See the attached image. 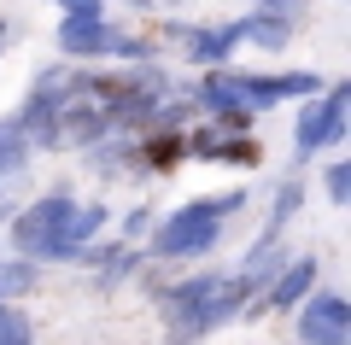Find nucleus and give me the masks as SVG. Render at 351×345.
I'll return each instance as SVG.
<instances>
[{
	"label": "nucleus",
	"instance_id": "1",
	"mask_svg": "<svg viewBox=\"0 0 351 345\" xmlns=\"http://www.w3.org/2000/svg\"><path fill=\"white\" fill-rule=\"evenodd\" d=\"M234 205H240V193H223V199H199V205L176 211V217L158 228V252L182 258V252H199V246H211V240H217V217H223V211H234Z\"/></svg>",
	"mask_w": 351,
	"mask_h": 345
},
{
	"label": "nucleus",
	"instance_id": "2",
	"mask_svg": "<svg viewBox=\"0 0 351 345\" xmlns=\"http://www.w3.org/2000/svg\"><path fill=\"white\" fill-rule=\"evenodd\" d=\"M240 293H246V281H193V287H182V293L170 298L176 310H193V328H205V322H223L228 310L240 305Z\"/></svg>",
	"mask_w": 351,
	"mask_h": 345
},
{
	"label": "nucleus",
	"instance_id": "3",
	"mask_svg": "<svg viewBox=\"0 0 351 345\" xmlns=\"http://www.w3.org/2000/svg\"><path fill=\"white\" fill-rule=\"evenodd\" d=\"M71 199H41V205H29L24 217H18V246L24 252H59V235H64V217H71Z\"/></svg>",
	"mask_w": 351,
	"mask_h": 345
},
{
	"label": "nucleus",
	"instance_id": "4",
	"mask_svg": "<svg viewBox=\"0 0 351 345\" xmlns=\"http://www.w3.org/2000/svg\"><path fill=\"white\" fill-rule=\"evenodd\" d=\"M346 328H351V310H346V298L322 293V298H311V305H304L299 340H304V345H346Z\"/></svg>",
	"mask_w": 351,
	"mask_h": 345
},
{
	"label": "nucleus",
	"instance_id": "5",
	"mask_svg": "<svg viewBox=\"0 0 351 345\" xmlns=\"http://www.w3.org/2000/svg\"><path fill=\"white\" fill-rule=\"evenodd\" d=\"M346 135V88L339 94H328L316 111H304V123H299V152H316V147H328V141H339Z\"/></svg>",
	"mask_w": 351,
	"mask_h": 345
},
{
	"label": "nucleus",
	"instance_id": "6",
	"mask_svg": "<svg viewBox=\"0 0 351 345\" xmlns=\"http://www.w3.org/2000/svg\"><path fill=\"white\" fill-rule=\"evenodd\" d=\"M64 47L71 53H106V47H129V41H117L100 18H76V24H64Z\"/></svg>",
	"mask_w": 351,
	"mask_h": 345
},
{
	"label": "nucleus",
	"instance_id": "7",
	"mask_svg": "<svg viewBox=\"0 0 351 345\" xmlns=\"http://www.w3.org/2000/svg\"><path fill=\"white\" fill-rule=\"evenodd\" d=\"M311 281H316V263L304 258V263H293V270H287V275L276 281V293H269V298H276V305L287 310V305H299V298L311 293Z\"/></svg>",
	"mask_w": 351,
	"mask_h": 345
},
{
	"label": "nucleus",
	"instance_id": "8",
	"mask_svg": "<svg viewBox=\"0 0 351 345\" xmlns=\"http://www.w3.org/2000/svg\"><path fill=\"white\" fill-rule=\"evenodd\" d=\"M0 345H29V322L0 305Z\"/></svg>",
	"mask_w": 351,
	"mask_h": 345
},
{
	"label": "nucleus",
	"instance_id": "9",
	"mask_svg": "<svg viewBox=\"0 0 351 345\" xmlns=\"http://www.w3.org/2000/svg\"><path fill=\"white\" fill-rule=\"evenodd\" d=\"M18 158H24V135L18 129H0V176L18 170Z\"/></svg>",
	"mask_w": 351,
	"mask_h": 345
},
{
	"label": "nucleus",
	"instance_id": "10",
	"mask_svg": "<svg viewBox=\"0 0 351 345\" xmlns=\"http://www.w3.org/2000/svg\"><path fill=\"white\" fill-rule=\"evenodd\" d=\"M12 287H29V270L18 263V270H0V293H12Z\"/></svg>",
	"mask_w": 351,
	"mask_h": 345
},
{
	"label": "nucleus",
	"instance_id": "11",
	"mask_svg": "<svg viewBox=\"0 0 351 345\" xmlns=\"http://www.w3.org/2000/svg\"><path fill=\"white\" fill-rule=\"evenodd\" d=\"M346 170H351V164H334V176H328V187H334V199H346V193H351V176H346Z\"/></svg>",
	"mask_w": 351,
	"mask_h": 345
},
{
	"label": "nucleus",
	"instance_id": "12",
	"mask_svg": "<svg viewBox=\"0 0 351 345\" xmlns=\"http://www.w3.org/2000/svg\"><path fill=\"white\" fill-rule=\"evenodd\" d=\"M59 6H71V12H82V18H94V0H59Z\"/></svg>",
	"mask_w": 351,
	"mask_h": 345
}]
</instances>
